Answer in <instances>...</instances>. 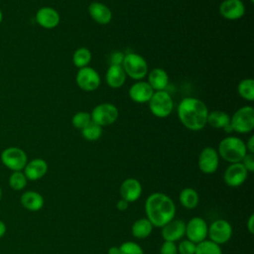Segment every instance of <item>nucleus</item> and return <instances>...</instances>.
I'll return each instance as SVG.
<instances>
[{"label": "nucleus", "mask_w": 254, "mask_h": 254, "mask_svg": "<svg viewBox=\"0 0 254 254\" xmlns=\"http://www.w3.org/2000/svg\"><path fill=\"white\" fill-rule=\"evenodd\" d=\"M176 210L173 199L163 192H154L145 201L146 218L155 227H163L174 219Z\"/></svg>", "instance_id": "nucleus-1"}, {"label": "nucleus", "mask_w": 254, "mask_h": 254, "mask_svg": "<svg viewBox=\"0 0 254 254\" xmlns=\"http://www.w3.org/2000/svg\"><path fill=\"white\" fill-rule=\"evenodd\" d=\"M208 110L206 105L194 97L184 98L178 106V116L183 125L191 130L198 131L206 125Z\"/></svg>", "instance_id": "nucleus-2"}, {"label": "nucleus", "mask_w": 254, "mask_h": 254, "mask_svg": "<svg viewBox=\"0 0 254 254\" xmlns=\"http://www.w3.org/2000/svg\"><path fill=\"white\" fill-rule=\"evenodd\" d=\"M218 156L228 163H240L247 154L245 143L238 137L229 136L222 139L218 145Z\"/></svg>", "instance_id": "nucleus-3"}, {"label": "nucleus", "mask_w": 254, "mask_h": 254, "mask_svg": "<svg viewBox=\"0 0 254 254\" xmlns=\"http://www.w3.org/2000/svg\"><path fill=\"white\" fill-rule=\"evenodd\" d=\"M121 65L126 75L133 79H142L148 73L147 62L142 56L135 53L125 55Z\"/></svg>", "instance_id": "nucleus-4"}, {"label": "nucleus", "mask_w": 254, "mask_h": 254, "mask_svg": "<svg viewBox=\"0 0 254 254\" xmlns=\"http://www.w3.org/2000/svg\"><path fill=\"white\" fill-rule=\"evenodd\" d=\"M230 125L232 130L245 134L254 128V109L252 106H243L239 108L231 117Z\"/></svg>", "instance_id": "nucleus-5"}, {"label": "nucleus", "mask_w": 254, "mask_h": 254, "mask_svg": "<svg viewBox=\"0 0 254 254\" xmlns=\"http://www.w3.org/2000/svg\"><path fill=\"white\" fill-rule=\"evenodd\" d=\"M173 99L171 95L165 91L160 90L153 93L151 99L149 100V107L153 115L159 118L168 117L173 111Z\"/></svg>", "instance_id": "nucleus-6"}, {"label": "nucleus", "mask_w": 254, "mask_h": 254, "mask_svg": "<svg viewBox=\"0 0 254 254\" xmlns=\"http://www.w3.org/2000/svg\"><path fill=\"white\" fill-rule=\"evenodd\" d=\"M2 164L13 172L24 170L28 163L26 153L18 147H9L2 151L0 156Z\"/></svg>", "instance_id": "nucleus-7"}, {"label": "nucleus", "mask_w": 254, "mask_h": 254, "mask_svg": "<svg viewBox=\"0 0 254 254\" xmlns=\"http://www.w3.org/2000/svg\"><path fill=\"white\" fill-rule=\"evenodd\" d=\"M118 109L111 103H101L96 105L90 113L91 121L103 127L113 124L118 118Z\"/></svg>", "instance_id": "nucleus-8"}, {"label": "nucleus", "mask_w": 254, "mask_h": 254, "mask_svg": "<svg viewBox=\"0 0 254 254\" xmlns=\"http://www.w3.org/2000/svg\"><path fill=\"white\" fill-rule=\"evenodd\" d=\"M232 236V226L225 219H216L209 226L207 231V237L209 240L221 245L230 240Z\"/></svg>", "instance_id": "nucleus-9"}, {"label": "nucleus", "mask_w": 254, "mask_h": 254, "mask_svg": "<svg viewBox=\"0 0 254 254\" xmlns=\"http://www.w3.org/2000/svg\"><path fill=\"white\" fill-rule=\"evenodd\" d=\"M207 231L208 225L206 221L201 217L195 216L190 219L189 222L186 224L185 235H187L189 240L197 244L206 239Z\"/></svg>", "instance_id": "nucleus-10"}, {"label": "nucleus", "mask_w": 254, "mask_h": 254, "mask_svg": "<svg viewBox=\"0 0 254 254\" xmlns=\"http://www.w3.org/2000/svg\"><path fill=\"white\" fill-rule=\"evenodd\" d=\"M75 81L80 89L84 91H93L100 84V76L92 67L84 66L78 69Z\"/></svg>", "instance_id": "nucleus-11"}, {"label": "nucleus", "mask_w": 254, "mask_h": 254, "mask_svg": "<svg viewBox=\"0 0 254 254\" xmlns=\"http://www.w3.org/2000/svg\"><path fill=\"white\" fill-rule=\"evenodd\" d=\"M219 165V156L217 151L212 147H205L198 156V168L206 175L216 172Z\"/></svg>", "instance_id": "nucleus-12"}, {"label": "nucleus", "mask_w": 254, "mask_h": 254, "mask_svg": "<svg viewBox=\"0 0 254 254\" xmlns=\"http://www.w3.org/2000/svg\"><path fill=\"white\" fill-rule=\"evenodd\" d=\"M247 177L248 172L241 163L230 164L223 175L225 184L231 188H237L243 185L247 180Z\"/></svg>", "instance_id": "nucleus-13"}, {"label": "nucleus", "mask_w": 254, "mask_h": 254, "mask_svg": "<svg viewBox=\"0 0 254 254\" xmlns=\"http://www.w3.org/2000/svg\"><path fill=\"white\" fill-rule=\"evenodd\" d=\"M161 228V234L164 241H179L185 236L186 233V223L181 219L174 218Z\"/></svg>", "instance_id": "nucleus-14"}, {"label": "nucleus", "mask_w": 254, "mask_h": 254, "mask_svg": "<svg viewBox=\"0 0 254 254\" xmlns=\"http://www.w3.org/2000/svg\"><path fill=\"white\" fill-rule=\"evenodd\" d=\"M119 192L121 198H123L127 202H134L139 199L142 194L141 183L134 178L126 179L122 182Z\"/></svg>", "instance_id": "nucleus-15"}, {"label": "nucleus", "mask_w": 254, "mask_h": 254, "mask_svg": "<svg viewBox=\"0 0 254 254\" xmlns=\"http://www.w3.org/2000/svg\"><path fill=\"white\" fill-rule=\"evenodd\" d=\"M219 13L227 20H238L245 13V6L241 0H224L219 6Z\"/></svg>", "instance_id": "nucleus-16"}, {"label": "nucleus", "mask_w": 254, "mask_h": 254, "mask_svg": "<svg viewBox=\"0 0 254 254\" xmlns=\"http://www.w3.org/2000/svg\"><path fill=\"white\" fill-rule=\"evenodd\" d=\"M36 22L45 29H54L60 23V15L52 7H43L36 13Z\"/></svg>", "instance_id": "nucleus-17"}, {"label": "nucleus", "mask_w": 254, "mask_h": 254, "mask_svg": "<svg viewBox=\"0 0 254 254\" xmlns=\"http://www.w3.org/2000/svg\"><path fill=\"white\" fill-rule=\"evenodd\" d=\"M154 93L153 88L148 82L138 81L129 88L130 98L137 103L149 102Z\"/></svg>", "instance_id": "nucleus-18"}, {"label": "nucleus", "mask_w": 254, "mask_h": 254, "mask_svg": "<svg viewBox=\"0 0 254 254\" xmlns=\"http://www.w3.org/2000/svg\"><path fill=\"white\" fill-rule=\"evenodd\" d=\"M48 172V164L45 160L37 158L28 162L24 168V175L27 180L37 181L42 179Z\"/></svg>", "instance_id": "nucleus-19"}, {"label": "nucleus", "mask_w": 254, "mask_h": 254, "mask_svg": "<svg viewBox=\"0 0 254 254\" xmlns=\"http://www.w3.org/2000/svg\"><path fill=\"white\" fill-rule=\"evenodd\" d=\"M88 13L90 17L98 24H108L112 19L111 10L100 2H92L88 7Z\"/></svg>", "instance_id": "nucleus-20"}, {"label": "nucleus", "mask_w": 254, "mask_h": 254, "mask_svg": "<svg viewBox=\"0 0 254 254\" xmlns=\"http://www.w3.org/2000/svg\"><path fill=\"white\" fill-rule=\"evenodd\" d=\"M21 204L30 211H38L44 206V197L35 190H27L22 193L20 198Z\"/></svg>", "instance_id": "nucleus-21"}, {"label": "nucleus", "mask_w": 254, "mask_h": 254, "mask_svg": "<svg viewBox=\"0 0 254 254\" xmlns=\"http://www.w3.org/2000/svg\"><path fill=\"white\" fill-rule=\"evenodd\" d=\"M106 82L112 88L121 87L126 80V73L122 65L110 64L106 71Z\"/></svg>", "instance_id": "nucleus-22"}, {"label": "nucleus", "mask_w": 254, "mask_h": 254, "mask_svg": "<svg viewBox=\"0 0 254 254\" xmlns=\"http://www.w3.org/2000/svg\"><path fill=\"white\" fill-rule=\"evenodd\" d=\"M148 83L153 90H164L169 83V76L165 69L156 67L152 69L148 74Z\"/></svg>", "instance_id": "nucleus-23"}, {"label": "nucleus", "mask_w": 254, "mask_h": 254, "mask_svg": "<svg viewBox=\"0 0 254 254\" xmlns=\"http://www.w3.org/2000/svg\"><path fill=\"white\" fill-rule=\"evenodd\" d=\"M179 199L181 204L187 209H193L199 202V195L192 188H185L181 190Z\"/></svg>", "instance_id": "nucleus-24"}, {"label": "nucleus", "mask_w": 254, "mask_h": 254, "mask_svg": "<svg viewBox=\"0 0 254 254\" xmlns=\"http://www.w3.org/2000/svg\"><path fill=\"white\" fill-rule=\"evenodd\" d=\"M153 227L154 226L148 218H139L132 224L131 232L134 237L138 239H145L152 233Z\"/></svg>", "instance_id": "nucleus-25"}, {"label": "nucleus", "mask_w": 254, "mask_h": 254, "mask_svg": "<svg viewBox=\"0 0 254 254\" xmlns=\"http://www.w3.org/2000/svg\"><path fill=\"white\" fill-rule=\"evenodd\" d=\"M207 124H209L211 127L213 128H224L226 125H228L230 123V117L227 113L223 112V111H212L210 113H208L207 115Z\"/></svg>", "instance_id": "nucleus-26"}, {"label": "nucleus", "mask_w": 254, "mask_h": 254, "mask_svg": "<svg viewBox=\"0 0 254 254\" xmlns=\"http://www.w3.org/2000/svg\"><path fill=\"white\" fill-rule=\"evenodd\" d=\"M237 91L239 95L248 101H253L254 99V80L252 78H245L241 80L238 84Z\"/></svg>", "instance_id": "nucleus-27"}, {"label": "nucleus", "mask_w": 254, "mask_h": 254, "mask_svg": "<svg viewBox=\"0 0 254 254\" xmlns=\"http://www.w3.org/2000/svg\"><path fill=\"white\" fill-rule=\"evenodd\" d=\"M90 60H91V53L86 48H79V49H77L73 53V56H72L73 64L76 67H78V68L87 66V64H89Z\"/></svg>", "instance_id": "nucleus-28"}, {"label": "nucleus", "mask_w": 254, "mask_h": 254, "mask_svg": "<svg viewBox=\"0 0 254 254\" xmlns=\"http://www.w3.org/2000/svg\"><path fill=\"white\" fill-rule=\"evenodd\" d=\"M194 254H222V250L220 245L205 239L196 244Z\"/></svg>", "instance_id": "nucleus-29"}, {"label": "nucleus", "mask_w": 254, "mask_h": 254, "mask_svg": "<svg viewBox=\"0 0 254 254\" xmlns=\"http://www.w3.org/2000/svg\"><path fill=\"white\" fill-rule=\"evenodd\" d=\"M81 135L87 141H96L102 135V127L91 121L86 127L81 129Z\"/></svg>", "instance_id": "nucleus-30"}, {"label": "nucleus", "mask_w": 254, "mask_h": 254, "mask_svg": "<svg viewBox=\"0 0 254 254\" xmlns=\"http://www.w3.org/2000/svg\"><path fill=\"white\" fill-rule=\"evenodd\" d=\"M27 178L21 171L13 172L9 178V186L14 190H22L27 186Z\"/></svg>", "instance_id": "nucleus-31"}, {"label": "nucleus", "mask_w": 254, "mask_h": 254, "mask_svg": "<svg viewBox=\"0 0 254 254\" xmlns=\"http://www.w3.org/2000/svg\"><path fill=\"white\" fill-rule=\"evenodd\" d=\"M91 122V116L88 112H84V111H79L76 112L71 119V124L73 125V127L77 128V129H83L84 127H86L89 123Z\"/></svg>", "instance_id": "nucleus-32"}, {"label": "nucleus", "mask_w": 254, "mask_h": 254, "mask_svg": "<svg viewBox=\"0 0 254 254\" xmlns=\"http://www.w3.org/2000/svg\"><path fill=\"white\" fill-rule=\"evenodd\" d=\"M120 254H144L142 247L133 241H126L123 242L119 246Z\"/></svg>", "instance_id": "nucleus-33"}, {"label": "nucleus", "mask_w": 254, "mask_h": 254, "mask_svg": "<svg viewBox=\"0 0 254 254\" xmlns=\"http://www.w3.org/2000/svg\"><path fill=\"white\" fill-rule=\"evenodd\" d=\"M177 246L179 254H194L196 248V244L189 239H184Z\"/></svg>", "instance_id": "nucleus-34"}, {"label": "nucleus", "mask_w": 254, "mask_h": 254, "mask_svg": "<svg viewBox=\"0 0 254 254\" xmlns=\"http://www.w3.org/2000/svg\"><path fill=\"white\" fill-rule=\"evenodd\" d=\"M160 254H178V246L176 242L164 241L160 247Z\"/></svg>", "instance_id": "nucleus-35"}, {"label": "nucleus", "mask_w": 254, "mask_h": 254, "mask_svg": "<svg viewBox=\"0 0 254 254\" xmlns=\"http://www.w3.org/2000/svg\"><path fill=\"white\" fill-rule=\"evenodd\" d=\"M240 163L244 166V168L247 170L248 173L254 171V156H253V154L247 153Z\"/></svg>", "instance_id": "nucleus-36"}, {"label": "nucleus", "mask_w": 254, "mask_h": 254, "mask_svg": "<svg viewBox=\"0 0 254 254\" xmlns=\"http://www.w3.org/2000/svg\"><path fill=\"white\" fill-rule=\"evenodd\" d=\"M124 56L121 52H118V51H115L111 54V57H110V62L111 64H118V65H121L122 64V62H123V59H124Z\"/></svg>", "instance_id": "nucleus-37"}, {"label": "nucleus", "mask_w": 254, "mask_h": 254, "mask_svg": "<svg viewBox=\"0 0 254 254\" xmlns=\"http://www.w3.org/2000/svg\"><path fill=\"white\" fill-rule=\"evenodd\" d=\"M245 146H246V150L249 153H251V154L254 153V136L253 135L248 139V141L245 144Z\"/></svg>", "instance_id": "nucleus-38"}, {"label": "nucleus", "mask_w": 254, "mask_h": 254, "mask_svg": "<svg viewBox=\"0 0 254 254\" xmlns=\"http://www.w3.org/2000/svg\"><path fill=\"white\" fill-rule=\"evenodd\" d=\"M128 204H129V202H127V201L124 200L123 198H120V199L117 201V203H116V207H117V209L123 211V210H126V209L128 208Z\"/></svg>", "instance_id": "nucleus-39"}, {"label": "nucleus", "mask_w": 254, "mask_h": 254, "mask_svg": "<svg viewBox=\"0 0 254 254\" xmlns=\"http://www.w3.org/2000/svg\"><path fill=\"white\" fill-rule=\"evenodd\" d=\"M246 224H247L246 226H247L248 231H249L251 234H253V233H254V215H253V214H251V215L249 216V218H248Z\"/></svg>", "instance_id": "nucleus-40"}, {"label": "nucleus", "mask_w": 254, "mask_h": 254, "mask_svg": "<svg viewBox=\"0 0 254 254\" xmlns=\"http://www.w3.org/2000/svg\"><path fill=\"white\" fill-rule=\"evenodd\" d=\"M108 254H120V250L118 246H112L108 249Z\"/></svg>", "instance_id": "nucleus-41"}, {"label": "nucleus", "mask_w": 254, "mask_h": 254, "mask_svg": "<svg viewBox=\"0 0 254 254\" xmlns=\"http://www.w3.org/2000/svg\"><path fill=\"white\" fill-rule=\"evenodd\" d=\"M5 233H6V225L2 220H0V238L4 236Z\"/></svg>", "instance_id": "nucleus-42"}, {"label": "nucleus", "mask_w": 254, "mask_h": 254, "mask_svg": "<svg viewBox=\"0 0 254 254\" xmlns=\"http://www.w3.org/2000/svg\"><path fill=\"white\" fill-rule=\"evenodd\" d=\"M223 129H224V130H225V132H227V133H229V132H232V131H233V130H232V127H231V125H230V123H229L228 125H226Z\"/></svg>", "instance_id": "nucleus-43"}, {"label": "nucleus", "mask_w": 254, "mask_h": 254, "mask_svg": "<svg viewBox=\"0 0 254 254\" xmlns=\"http://www.w3.org/2000/svg\"><path fill=\"white\" fill-rule=\"evenodd\" d=\"M2 19H3V14H2V12H1V10H0V23L2 22Z\"/></svg>", "instance_id": "nucleus-44"}, {"label": "nucleus", "mask_w": 254, "mask_h": 254, "mask_svg": "<svg viewBox=\"0 0 254 254\" xmlns=\"http://www.w3.org/2000/svg\"><path fill=\"white\" fill-rule=\"evenodd\" d=\"M2 195H3V193H2V190H1V188H0V200L2 199Z\"/></svg>", "instance_id": "nucleus-45"}, {"label": "nucleus", "mask_w": 254, "mask_h": 254, "mask_svg": "<svg viewBox=\"0 0 254 254\" xmlns=\"http://www.w3.org/2000/svg\"><path fill=\"white\" fill-rule=\"evenodd\" d=\"M253 1H254V0H251V2H253Z\"/></svg>", "instance_id": "nucleus-46"}]
</instances>
